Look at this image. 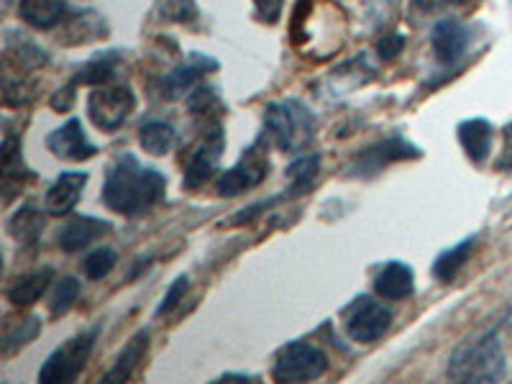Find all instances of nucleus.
<instances>
[{
    "instance_id": "obj_25",
    "label": "nucleus",
    "mask_w": 512,
    "mask_h": 384,
    "mask_svg": "<svg viewBox=\"0 0 512 384\" xmlns=\"http://www.w3.org/2000/svg\"><path fill=\"white\" fill-rule=\"evenodd\" d=\"M41 331L39 318H24L21 323H16L13 328H8L6 336H3V356H11L13 351L26 346L29 341H34Z\"/></svg>"
},
{
    "instance_id": "obj_6",
    "label": "nucleus",
    "mask_w": 512,
    "mask_h": 384,
    "mask_svg": "<svg viewBox=\"0 0 512 384\" xmlns=\"http://www.w3.org/2000/svg\"><path fill=\"white\" fill-rule=\"evenodd\" d=\"M392 313L390 308H384L374 297L361 295L354 303L344 310V328L346 336L356 344H372L377 338L390 331Z\"/></svg>"
},
{
    "instance_id": "obj_13",
    "label": "nucleus",
    "mask_w": 512,
    "mask_h": 384,
    "mask_svg": "<svg viewBox=\"0 0 512 384\" xmlns=\"http://www.w3.org/2000/svg\"><path fill=\"white\" fill-rule=\"evenodd\" d=\"M85 185H88V175L85 172H62L57 177V182L49 187L47 198H44L47 213H52V216H67L77 205V200H80Z\"/></svg>"
},
{
    "instance_id": "obj_33",
    "label": "nucleus",
    "mask_w": 512,
    "mask_h": 384,
    "mask_svg": "<svg viewBox=\"0 0 512 384\" xmlns=\"http://www.w3.org/2000/svg\"><path fill=\"white\" fill-rule=\"evenodd\" d=\"M402 47H405V39H402L400 34H390V36H384L382 41H379V57L382 59H395L397 54L402 52Z\"/></svg>"
},
{
    "instance_id": "obj_9",
    "label": "nucleus",
    "mask_w": 512,
    "mask_h": 384,
    "mask_svg": "<svg viewBox=\"0 0 512 384\" xmlns=\"http://www.w3.org/2000/svg\"><path fill=\"white\" fill-rule=\"evenodd\" d=\"M223 149H226V136H223L221 123H216V126L205 134V141L195 149V154L187 159L185 180H182V185H185L187 190H198L200 185H205L210 177L216 175V169L223 157Z\"/></svg>"
},
{
    "instance_id": "obj_31",
    "label": "nucleus",
    "mask_w": 512,
    "mask_h": 384,
    "mask_svg": "<svg viewBox=\"0 0 512 384\" xmlns=\"http://www.w3.org/2000/svg\"><path fill=\"white\" fill-rule=\"evenodd\" d=\"M187 287H190V282H187L185 274H182V277H177V280L172 282V287H169V290H167L164 300H162V303H159L157 318H162V315H169V313H172V310L177 308V305L182 303V300H185Z\"/></svg>"
},
{
    "instance_id": "obj_4",
    "label": "nucleus",
    "mask_w": 512,
    "mask_h": 384,
    "mask_svg": "<svg viewBox=\"0 0 512 384\" xmlns=\"http://www.w3.org/2000/svg\"><path fill=\"white\" fill-rule=\"evenodd\" d=\"M98 333L100 328L95 326L85 333H77V336L70 338V341H64V344L59 346L47 361H44V367L39 369V382L57 384V382H70V379H75L77 374L85 369V364H88Z\"/></svg>"
},
{
    "instance_id": "obj_12",
    "label": "nucleus",
    "mask_w": 512,
    "mask_h": 384,
    "mask_svg": "<svg viewBox=\"0 0 512 384\" xmlns=\"http://www.w3.org/2000/svg\"><path fill=\"white\" fill-rule=\"evenodd\" d=\"M213 70H218L216 59H210V57H205V54H198V52L190 54L185 64H180L177 70H172L167 77H164L162 95L169 100L180 98V95L187 93V90H190L192 85H195V82L205 75V72H213Z\"/></svg>"
},
{
    "instance_id": "obj_20",
    "label": "nucleus",
    "mask_w": 512,
    "mask_h": 384,
    "mask_svg": "<svg viewBox=\"0 0 512 384\" xmlns=\"http://www.w3.org/2000/svg\"><path fill=\"white\" fill-rule=\"evenodd\" d=\"M105 36V21L95 11H80L70 18V24L64 29L59 41L64 44H88V41Z\"/></svg>"
},
{
    "instance_id": "obj_23",
    "label": "nucleus",
    "mask_w": 512,
    "mask_h": 384,
    "mask_svg": "<svg viewBox=\"0 0 512 384\" xmlns=\"http://www.w3.org/2000/svg\"><path fill=\"white\" fill-rule=\"evenodd\" d=\"M474 246H477V236H469V239H464L459 246H454V249L443 251L436 262H433V274H436V280L441 282L454 280L456 272H459V269L466 264V259L472 256Z\"/></svg>"
},
{
    "instance_id": "obj_19",
    "label": "nucleus",
    "mask_w": 512,
    "mask_h": 384,
    "mask_svg": "<svg viewBox=\"0 0 512 384\" xmlns=\"http://www.w3.org/2000/svg\"><path fill=\"white\" fill-rule=\"evenodd\" d=\"M146 346H149V331H139L131 341H128V346L121 351V356H118L116 367L105 374L103 382H126V379H131V374L139 367V361L144 359Z\"/></svg>"
},
{
    "instance_id": "obj_21",
    "label": "nucleus",
    "mask_w": 512,
    "mask_h": 384,
    "mask_svg": "<svg viewBox=\"0 0 512 384\" xmlns=\"http://www.w3.org/2000/svg\"><path fill=\"white\" fill-rule=\"evenodd\" d=\"M54 277V269L52 267H44V269H36V272L26 274V277H21V280L16 282V285L8 290V300H11L13 305H31L36 303L44 292H47L49 282H52Z\"/></svg>"
},
{
    "instance_id": "obj_7",
    "label": "nucleus",
    "mask_w": 512,
    "mask_h": 384,
    "mask_svg": "<svg viewBox=\"0 0 512 384\" xmlns=\"http://www.w3.org/2000/svg\"><path fill=\"white\" fill-rule=\"evenodd\" d=\"M136 98L128 85L98 88L88 98V116L100 131H118L126 118L134 113Z\"/></svg>"
},
{
    "instance_id": "obj_22",
    "label": "nucleus",
    "mask_w": 512,
    "mask_h": 384,
    "mask_svg": "<svg viewBox=\"0 0 512 384\" xmlns=\"http://www.w3.org/2000/svg\"><path fill=\"white\" fill-rule=\"evenodd\" d=\"M139 144L144 146V152L154 154V157H162V154H169L177 144V131L169 123L152 121L141 126L139 131Z\"/></svg>"
},
{
    "instance_id": "obj_10",
    "label": "nucleus",
    "mask_w": 512,
    "mask_h": 384,
    "mask_svg": "<svg viewBox=\"0 0 512 384\" xmlns=\"http://www.w3.org/2000/svg\"><path fill=\"white\" fill-rule=\"evenodd\" d=\"M420 157V149H415L410 141H405L402 136H390V139L379 141V144L369 146L367 152L359 154L356 164L351 167L354 175H374L379 169H384L387 164L392 162H400V159H418Z\"/></svg>"
},
{
    "instance_id": "obj_29",
    "label": "nucleus",
    "mask_w": 512,
    "mask_h": 384,
    "mask_svg": "<svg viewBox=\"0 0 512 384\" xmlns=\"http://www.w3.org/2000/svg\"><path fill=\"white\" fill-rule=\"evenodd\" d=\"M116 259V251L108 249V246L95 249L93 254H88V259H85V274H88L90 280H103V277H108V274L113 272Z\"/></svg>"
},
{
    "instance_id": "obj_3",
    "label": "nucleus",
    "mask_w": 512,
    "mask_h": 384,
    "mask_svg": "<svg viewBox=\"0 0 512 384\" xmlns=\"http://www.w3.org/2000/svg\"><path fill=\"white\" fill-rule=\"evenodd\" d=\"M264 123H267V136L282 152H300L313 141L315 116L297 100L269 105Z\"/></svg>"
},
{
    "instance_id": "obj_14",
    "label": "nucleus",
    "mask_w": 512,
    "mask_h": 384,
    "mask_svg": "<svg viewBox=\"0 0 512 384\" xmlns=\"http://www.w3.org/2000/svg\"><path fill=\"white\" fill-rule=\"evenodd\" d=\"M108 231H111L108 221H100V218L93 216H77L70 223H64V228L59 231V249L67 251V254H75V251H82Z\"/></svg>"
},
{
    "instance_id": "obj_18",
    "label": "nucleus",
    "mask_w": 512,
    "mask_h": 384,
    "mask_svg": "<svg viewBox=\"0 0 512 384\" xmlns=\"http://www.w3.org/2000/svg\"><path fill=\"white\" fill-rule=\"evenodd\" d=\"M492 123L484 121V118H472V121H464L459 126V141L466 149L469 159L477 164H482L489 157V149H492Z\"/></svg>"
},
{
    "instance_id": "obj_1",
    "label": "nucleus",
    "mask_w": 512,
    "mask_h": 384,
    "mask_svg": "<svg viewBox=\"0 0 512 384\" xmlns=\"http://www.w3.org/2000/svg\"><path fill=\"white\" fill-rule=\"evenodd\" d=\"M167 180L162 172L141 167L134 154H118L103 185V203L121 216H139L162 203Z\"/></svg>"
},
{
    "instance_id": "obj_17",
    "label": "nucleus",
    "mask_w": 512,
    "mask_h": 384,
    "mask_svg": "<svg viewBox=\"0 0 512 384\" xmlns=\"http://www.w3.org/2000/svg\"><path fill=\"white\" fill-rule=\"evenodd\" d=\"M18 13L34 29H54L67 18V0H21Z\"/></svg>"
},
{
    "instance_id": "obj_16",
    "label": "nucleus",
    "mask_w": 512,
    "mask_h": 384,
    "mask_svg": "<svg viewBox=\"0 0 512 384\" xmlns=\"http://www.w3.org/2000/svg\"><path fill=\"white\" fill-rule=\"evenodd\" d=\"M374 290L384 300H405L408 295H413V269L402 262H390L384 264L382 272L374 277Z\"/></svg>"
},
{
    "instance_id": "obj_34",
    "label": "nucleus",
    "mask_w": 512,
    "mask_h": 384,
    "mask_svg": "<svg viewBox=\"0 0 512 384\" xmlns=\"http://www.w3.org/2000/svg\"><path fill=\"white\" fill-rule=\"evenodd\" d=\"M72 103H75V85L59 90V93L52 98V108H54V111H70Z\"/></svg>"
},
{
    "instance_id": "obj_2",
    "label": "nucleus",
    "mask_w": 512,
    "mask_h": 384,
    "mask_svg": "<svg viewBox=\"0 0 512 384\" xmlns=\"http://www.w3.org/2000/svg\"><path fill=\"white\" fill-rule=\"evenodd\" d=\"M505 374V354H502L497 333L474 338L448 361V377L454 382H497Z\"/></svg>"
},
{
    "instance_id": "obj_5",
    "label": "nucleus",
    "mask_w": 512,
    "mask_h": 384,
    "mask_svg": "<svg viewBox=\"0 0 512 384\" xmlns=\"http://www.w3.org/2000/svg\"><path fill=\"white\" fill-rule=\"evenodd\" d=\"M326 369V351H320L318 346L308 344V341H295L280 351V356L274 361L272 377L277 382H313V379L323 377Z\"/></svg>"
},
{
    "instance_id": "obj_15",
    "label": "nucleus",
    "mask_w": 512,
    "mask_h": 384,
    "mask_svg": "<svg viewBox=\"0 0 512 384\" xmlns=\"http://www.w3.org/2000/svg\"><path fill=\"white\" fill-rule=\"evenodd\" d=\"M431 44H433V54L441 64H454L461 54L466 52V44H469V31L459 24V21H441L436 24L431 34Z\"/></svg>"
},
{
    "instance_id": "obj_28",
    "label": "nucleus",
    "mask_w": 512,
    "mask_h": 384,
    "mask_svg": "<svg viewBox=\"0 0 512 384\" xmlns=\"http://www.w3.org/2000/svg\"><path fill=\"white\" fill-rule=\"evenodd\" d=\"M77 295H80V280H75V277H62V280L57 282V287H54L52 300H49V310H52V315L67 313V310L75 305Z\"/></svg>"
},
{
    "instance_id": "obj_35",
    "label": "nucleus",
    "mask_w": 512,
    "mask_h": 384,
    "mask_svg": "<svg viewBox=\"0 0 512 384\" xmlns=\"http://www.w3.org/2000/svg\"><path fill=\"white\" fill-rule=\"evenodd\" d=\"M459 3H464V0H413V6L420 11H438V8L459 6Z\"/></svg>"
},
{
    "instance_id": "obj_32",
    "label": "nucleus",
    "mask_w": 512,
    "mask_h": 384,
    "mask_svg": "<svg viewBox=\"0 0 512 384\" xmlns=\"http://www.w3.org/2000/svg\"><path fill=\"white\" fill-rule=\"evenodd\" d=\"M256 11L267 24H277L282 16V0H254Z\"/></svg>"
},
{
    "instance_id": "obj_27",
    "label": "nucleus",
    "mask_w": 512,
    "mask_h": 384,
    "mask_svg": "<svg viewBox=\"0 0 512 384\" xmlns=\"http://www.w3.org/2000/svg\"><path fill=\"white\" fill-rule=\"evenodd\" d=\"M320 169V157L318 154H308V157H297L295 162L287 167V177L292 180V190L290 192H303L310 182L318 177Z\"/></svg>"
},
{
    "instance_id": "obj_24",
    "label": "nucleus",
    "mask_w": 512,
    "mask_h": 384,
    "mask_svg": "<svg viewBox=\"0 0 512 384\" xmlns=\"http://www.w3.org/2000/svg\"><path fill=\"white\" fill-rule=\"evenodd\" d=\"M8 231H11L13 239L34 244L44 231V213H39L36 208H21L8 223Z\"/></svg>"
},
{
    "instance_id": "obj_11",
    "label": "nucleus",
    "mask_w": 512,
    "mask_h": 384,
    "mask_svg": "<svg viewBox=\"0 0 512 384\" xmlns=\"http://www.w3.org/2000/svg\"><path fill=\"white\" fill-rule=\"evenodd\" d=\"M49 152L57 154L59 159H70V162H82V159H93L98 154L93 144L88 141L82 123L77 118H70L62 128L52 131L47 139Z\"/></svg>"
},
{
    "instance_id": "obj_30",
    "label": "nucleus",
    "mask_w": 512,
    "mask_h": 384,
    "mask_svg": "<svg viewBox=\"0 0 512 384\" xmlns=\"http://www.w3.org/2000/svg\"><path fill=\"white\" fill-rule=\"evenodd\" d=\"M157 11L164 21H177V24H185L198 16L195 0H157Z\"/></svg>"
},
{
    "instance_id": "obj_26",
    "label": "nucleus",
    "mask_w": 512,
    "mask_h": 384,
    "mask_svg": "<svg viewBox=\"0 0 512 384\" xmlns=\"http://www.w3.org/2000/svg\"><path fill=\"white\" fill-rule=\"evenodd\" d=\"M116 52L105 54V57L93 59L77 72L75 82L77 85H100V82H108L113 77V67H116Z\"/></svg>"
},
{
    "instance_id": "obj_8",
    "label": "nucleus",
    "mask_w": 512,
    "mask_h": 384,
    "mask_svg": "<svg viewBox=\"0 0 512 384\" xmlns=\"http://www.w3.org/2000/svg\"><path fill=\"white\" fill-rule=\"evenodd\" d=\"M264 144H267V136L256 141L249 152H244L241 162L218 180L216 190L221 198H233V195H241V192H249L256 185H262L264 177L269 175V157Z\"/></svg>"
}]
</instances>
